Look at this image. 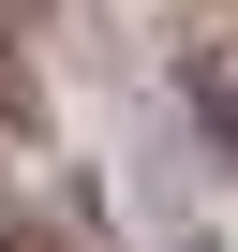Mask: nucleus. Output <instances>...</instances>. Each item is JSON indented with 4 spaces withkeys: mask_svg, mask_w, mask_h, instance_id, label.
Returning a JSON list of instances; mask_svg holds the SVG:
<instances>
[{
    "mask_svg": "<svg viewBox=\"0 0 238 252\" xmlns=\"http://www.w3.org/2000/svg\"><path fill=\"white\" fill-rule=\"evenodd\" d=\"M0 252H30V237H15V222H0Z\"/></svg>",
    "mask_w": 238,
    "mask_h": 252,
    "instance_id": "f257e3e1",
    "label": "nucleus"
}]
</instances>
